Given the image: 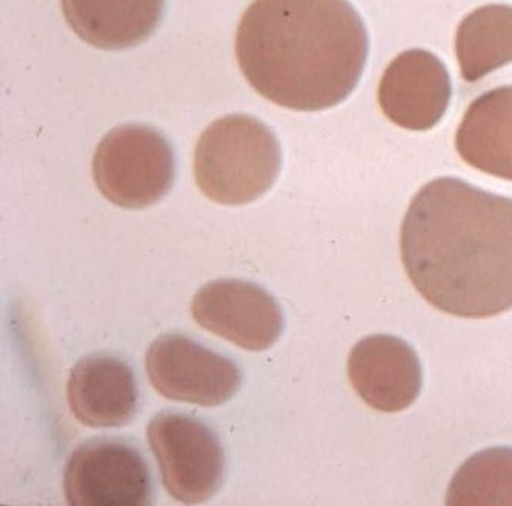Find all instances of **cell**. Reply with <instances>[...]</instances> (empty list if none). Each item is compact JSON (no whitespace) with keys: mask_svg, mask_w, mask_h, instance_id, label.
<instances>
[{"mask_svg":"<svg viewBox=\"0 0 512 506\" xmlns=\"http://www.w3.org/2000/svg\"><path fill=\"white\" fill-rule=\"evenodd\" d=\"M67 399L73 416L90 428L125 427L140 407L133 368L110 354L84 357L71 368Z\"/></svg>","mask_w":512,"mask_h":506,"instance_id":"11","label":"cell"},{"mask_svg":"<svg viewBox=\"0 0 512 506\" xmlns=\"http://www.w3.org/2000/svg\"><path fill=\"white\" fill-rule=\"evenodd\" d=\"M64 493L74 506L150 505L153 479L147 460L130 442L96 437L70 454Z\"/></svg>","mask_w":512,"mask_h":506,"instance_id":"6","label":"cell"},{"mask_svg":"<svg viewBox=\"0 0 512 506\" xmlns=\"http://www.w3.org/2000/svg\"><path fill=\"white\" fill-rule=\"evenodd\" d=\"M456 54L466 82L511 64V5H486L468 14L457 28Z\"/></svg>","mask_w":512,"mask_h":506,"instance_id":"14","label":"cell"},{"mask_svg":"<svg viewBox=\"0 0 512 506\" xmlns=\"http://www.w3.org/2000/svg\"><path fill=\"white\" fill-rule=\"evenodd\" d=\"M280 167L276 134L248 114L216 120L194 150L197 187L220 205H247L259 199L276 184Z\"/></svg>","mask_w":512,"mask_h":506,"instance_id":"3","label":"cell"},{"mask_svg":"<svg viewBox=\"0 0 512 506\" xmlns=\"http://www.w3.org/2000/svg\"><path fill=\"white\" fill-rule=\"evenodd\" d=\"M147 437L163 488L174 500L197 505L216 496L227 462L210 425L190 414L163 411L151 419Z\"/></svg>","mask_w":512,"mask_h":506,"instance_id":"5","label":"cell"},{"mask_svg":"<svg viewBox=\"0 0 512 506\" xmlns=\"http://www.w3.org/2000/svg\"><path fill=\"white\" fill-rule=\"evenodd\" d=\"M145 367L160 396L199 407H220L242 385L237 363L180 333L157 337L148 348Z\"/></svg>","mask_w":512,"mask_h":506,"instance_id":"7","label":"cell"},{"mask_svg":"<svg viewBox=\"0 0 512 506\" xmlns=\"http://www.w3.org/2000/svg\"><path fill=\"white\" fill-rule=\"evenodd\" d=\"M456 148L471 167L512 180V87L483 93L469 105L457 128Z\"/></svg>","mask_w":512,"mask_h":506,"instance_id":"13","label":"cell"},{"mask_svg":"<svg viewBox=\"0 0 512 506\" xmlns=\"http://www.w3.org/2000/svg\"><path fill=\"white\" fill-rule=\"evenodd\" d=\"M448 505H512V448H489L454 474Z\"/></svg>","mask_w":512,"mask_h":506,"instance_id":"15","label":"cell"},{"mask_svg":"<svg viewBox=\"0 0 512 506\" xmlns=\"http://www.w3.org/2000/svg\"><path fill=\"white\" fill-rule=\"evenodd\" d=\"M71 30L100 50H127L156 31L165 0H60Z\"/></svg>","mask_w":512,"mask_h":506,"instance_id":"12","label":"cell"},{"mask_svg":"<svg viewBox=\"0 0 512 506\" xmlns=\"http://www.w3.org/2000/svg\"><path fill=\"white\" fill-rule=\"evenodd\" d=\"M93 177L111 204L127 210L151 207L170 193L176 180L173 148L147 125L114 128L97 145Z\"/></svg>","mask_w":512,"mask_h":506,"instance_id":"4","label":"cell"},{"mask_svg":"<svg viewBox=\"0 0 512 506\" xmlns=\"http://www.w3.org/2000/svg\"><path fill=\"white\" fill-rule=\"evenodd\" d=\"M197 325L247 351H265L282 336L285 317L277 300L256 283L220 279L194 294Z\"/></svg>","mask_w":512,"mask_h":506,"instance_id":"8","label":"cell"},{"mask_svg":"<svg viewBox=\"0 0 512 506\" xmlns=\"http://www.w3.org/2000/svg\"><path fill=\"white\" fill-rule=\"evenodd\" d=\"M453 96L451 77L436 54L405 51L388 65L379 84V105L397 127L426 131L436 127Z\"/></svg>","mask_w":512,"mask_h":506,"instance_id":"9","label":"cell"},{"mask_svg":"<svg viewBox=\"0 0 512 506\" xmlns=\"http://www.w3.org/2000/svg\"><path fill=\"white\" fill-rule=\"evenodd\" d=\"M348 377L360 399L382 413H399L422 391V363L400 337L374 334L360 340L348 357Z\"/></svg>","mask_w":512,"mask_h":506,"instance_id":"10","label":"cell"},{"mask_svg":"<svg viewBox=\"0 0 512 506\" xmlns=\"http://www.w3.org/2000/svg\"><path fill=\"white\" fill-rule=\"evenodd\" d=\"M416 290L451 316L485 319L512 308V199L457 177L413 197L400 234Z\"/></svg>","mask_w":512,"mask_h":506,"instance_id":"1","label":"cell"},{"mask_svg":"<svg viewBox=\"0 0 512 506\" xmlns=\"http://www.w3.org/2000/svg\"><path fill=\"white\" fill-rule=\"evenodd\" d=\"M368 53L370 37L348 0H254L237 28L243 76L290 110L339 105L359 84Z\"/></svg>","mask_w":512,"mask_h":506,"instance_id":"2","label":"cell"}]
</instances>
